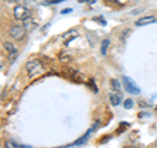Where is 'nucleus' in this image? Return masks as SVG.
<instances>
[{
  "label": "nucleus",
  "mask_w": 157,
  "mask_h": 148,
  "mask_svg": "<svg viewBox=\"0 0 157 148\" xmlns=\"http://www.w3.org/2000/svg\"><path fill=\"white\" fill-rule=\"evenodd\" d=\"M26 71L29 73V77H34L36 75H39V73L43 71L41 62H39V60H32V62H29L28 64H26Z\"/></svg>",
  "instance_id": "obj_1"
},
{
  "label": "nucleus",
  "mask_w": 157,
  "mask_h": 148,
  "mask_svg": "<svg viewBox=\"0 0 157 148\" xmlns=\"http://www.w3.org/2000/svg\"><path fill=\"white\" fill-rule=\"evenodd\" d=\"M9 36H11L14 41H21L25 37V28L20 26V25H13L9 28Z\"/></svg>",
  "instance_id": "obj_2"
},
{
  "label": "nucleus",
  "mask_w": 157,
  "mask_h": 148,
  "mask_svg": "<svg viewBox=\"0 0 157 148\" xmlns=\"http://www.w3.org/2000/svg\"><path fill=\"white\" fill-rule=\"evenodd\" d=\"M13 16L16 20H26L30 17V11L22 6H17L13 9Z\"/></svg>",
  "instance_id": "obj_3"
},
{
  "label": "nucleus",
  "mask_w": 157,
  "mask_h": 148,
  "mask_svg": "<svg viewBox=\"0 0 157 148\" xmlns=\"http://www.w3.org/2000/svg\"><path fill=\"white\" fill-rule=\"evenodd\" d=\"M123 85L126 88V91L131 93V95H139L140 93V89L136 87V84L128 77H123Z\"/></svg>",
  "instance_id": "obj_4"
},
{
  "label": "nucleus",
  "mask_w": 157,
  "mask_h": 148,
  "mask_svg": "<svg viewBox=\"0 0 157 148\" xmlns=\"http://www.w3.org/2000/svg\"><path fill=\"white\" fill-rule=\"evenodd\" d=\"M156 22V17L153 16H147V17H141L140 20H137L135 22L136 26H144V25H148V24H153Z\"/></svg>",
  "instance_id": "obj_5"
},
{
  "label": "nucleus",
  "mask_w": 157,
  "mask_h": 148,
  "mask_svg": "<svg viewBox=\"0 0 157 148\" xmlns=\"http://www.w3.org/2000/svg\"><path fill=\"white\" fill-rule=\"evenodd\" d=\"M110 101H111V105H114V106L119 105V102H121V95L111 92L110 93Z\"/></svg>",
  "instance_id": "obj_6"
},
{
  "label": "nucleus",
  "mask_w": 157,
  "mask_h": 148,
  "mask_svg": "<svg viewBox=\"0 0 157 148\" xmlns=\"http://www.w3.org/2000/svg\"><path fill=\"white\" fill-rule=\"evenodd\" d=\"M110 45V41L109 39H104L101 43V54L102 55H106V53H107V47H109Z\"/></svg>",
  "instance_id": "obj_7"
},
{
  "label": "nucleus",
  "mask_w": 157,
  "mask_h": 148,
  "mask_svg": "<svg viewBox=\"0 0 157 148\" xmlns=\"http://www.w3.org/2000/svg\"><path fill=\"white\" fill-rule=\"evenodd\" d=\"M4 47H6V50L11 54V53H17V49H16V46L13 45V43H11V42H6L4 43Z\"/></svg>",
  "instance_id": "obj_8"
},
{
  "label": "nucleus",
  "mask_w": 157,
  "mask_h": 148,
  "mask_svg": "<svg viewBox=\"0 0 157 148\" xmlns=\"http://www.w3.org/2000/svg\"><path fill=\"white\" fill-rule=\"evenodd\" d=\"M24 28L26 29V30H30V29L34 28V22H33V20L29 17L26 20H24Z\"/></svg>",
  "instance_id": "obj_9"
},
{
  "label": "nucleus",
  "mask_w": 157,
  "mask_h": 148,
  "mask_svg": "<svg viewBox=\"0 0 157 148\" xmlns=\"http://www.w3.org/2000/svg\"><path fill=\"white\" fill-rule=\"evenodd\" d=\"M110 83H111V88L114 91H121V84H119V81H118V80H115V79H111Z\"/></svg>",
  "instance_id": "obj_10"
},
{
  "label": "nucleus",
  "mask_w": 157,
  "mask_h": 148,
  "mask_svg": "<svg viewBox=\"0 0 157 148\" xmlns=\"http://www.w3.org/2000/svg\"><path fill=\"white\" fill-rule=\"evenodd\" d=\"M71 59H72V56L68 53H62L60 54V60L62 62H68V60H71Z\"/></svg>",
  "instance_id": "obj_11"
},
{
  "label": "nucleus",
  "mask_w": 157,
  "mask_h": 148,
  "mask_svg": "<svg viewBox=\"0 0 157 148\" xmlns=\"http://www.w3.org/2000/svg\"><path fill=\"white\" fill-rule=\"evenodd\" d=\"M132 106H134V101H132L131 98H127L124 101V109H131Z\"/></svg>",
  "instance_id": "obj_12"
},
{
  "label": "nucleus",
  "mask_w": 157,
  "mask_h": 148,
  "mask_svg": "<svg viewBox=\"0 0 157 148\" xmlns=\"http://www.w3.org/2000/svg\"><path fill=\"white\" fill-rule=\"evenodd\" d=\"M64 2V0H47V2H43V6H50V4H59Z\"/></svg>",
  "instance_id": "obj_13"
},
{
  "label": "nucleus",
  "mask_w": 157,
  "mask_h": 148,
  "mask_svg": "<svg viewBox=\"0 0 157 148\" xmlns=\"http://www.w3.org/2000/svg\"><path fill=\"white\" fill-rule=\"evenodd\" d=\"M6 148H17V146H14L12 142H6V144H4Z\"/></svg>",
  "instance_id": "obj_14"
},
{
  "label": "nucleus",
  "mask_w": 157,
  "mask_h": 148,
  "mask_svg": "<svg viewBox=\"0 0 157 148\" xmlns=\"http://www.w3.org/2000/svg\"><path fill=\"white\" fill-rule=\"evenodd\" d=\"M16 58H17V53H11V54H9V60H11V62H13Z\"/></svg>",
  "instance_id": "obj_15"
},
{
  "label": "nucleus",
  "mask_w": 157,
  "mask_h": 148,
  "mask_svg": "<svg viewBox=\"0 0 157 148\" xmlns=\"http://www.w3.org/2000/svg\"><path fill=\"white\" fill-rule=\"evenodd\" d=\"M70 12H72V9L71 8H66V9H63L62 11V14H66V13H70Z\"/></svg>",
  "instance_id": "obj_16"
},
{
  "label": "nucleus",
  "mask_w": 157,
  "mask_h": 148,
  "mask_svg": "<svg viewBox=\"0 0 157 148\" xmlns=\"http://www.w3.org/2000/svg\"><path fill=\"white\" fill-rule=\"evenodd\" d=\"M85 2H88V0H78V3H85Z\"/></svg>",
  "instance_id": "obj_17"
},
{
  "label": "nucleus",
  "mask_w": 157,
  "mask_h": 148,
  "mask_svg": "<svg viewBox=\"0 0 157 148\" xmlns=\"http://www.w3.org/2000/svg\"><path fill=\"white\" fill-rule=\"evenodd\" d=\"M156 110H157V107H156Z\"/></svg>",
  "instance_id": "obj_18"
}]
</instances>
